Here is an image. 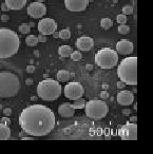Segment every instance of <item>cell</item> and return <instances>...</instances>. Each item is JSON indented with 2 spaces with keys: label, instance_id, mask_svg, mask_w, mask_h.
<instances>
[{
  "label": "cell",
  "instance_id": "cell-27",
  "mask_svg": "<svg viewBox=\"0 0 153 154\" xmlns=\"http://www.w3.org/2000/svg\"><path fill=\"white\" fill-rule=\"evenodd\" d=\"M118 33L121 35H126L128 34V33L130 32V28L128 26H126V24H120V26H118Z\"/></svg>",
  "mask_w": 153,
  "mask_h": 154
},
{
  "label": "cell",
  "instance_id": "cell-28",
  "mask_svg": "<svg viewBox=\"0 0 153 154\" xmlns=\"http://www.w3.org/2000/svg\"><path fill=\"white\" fill-rule=\"evenodd\" d=\"M121 12H123V15H131L132 13H133V7L132 5H125V7H123V10H121Z\"/></svg>",
  "mask_w": 153,
  "mask_h": 154
},
{
  "label": "cell",
  "instance_id": "cell-35",
  "mask_svg": "<svg viewBox=\"0 0 153 154\" xmlns=\"http://www.w3.org/2000/svg\"><path fill=\"white\" fill-rule=\"evenodd\" d=\"M1 10H2L3 12H8V11H10V9L8 8V5H5V3H2L1 5Z\"/></svg>",
  "mask_w": 153,
  "mask_h": 154
},
{
  "label": "cell",
  "instance_id": "cell-11",
  "mask_svg": "<svg viewBox=\"0 0 153 154\" xmlns=\"http://www.w3.org/2000/svg\"><path fill=\"white\" fill-rule=\"evenodd\" d=\"M47 14V7L42 2H34L28 5V15L34 19L42 18Z\"/></svg>",
  "mask_w": 153,
  "mask_h": 154
},
{
  "label": "cell",
  "instance_id": "cell-12",
  "mask_svg": "<svg viewBox=\"0 0 153 154\" xmlns=\"http://www.w3.org/2000/svg\"><path fill=\"white\" fill-rule=\"evenodd\" d=\"M64 5L70 12H83L87 9L89 0H64Z\"/></svg>",
  "mask_w": 153,
  "mask_h": 154
},
{
  "label": "cell",
  "instance_id": "cell-21",
  "mask_svg": "<svg viewBox=\"0 0 153 154\" xmlns=\"http://www.w3.org/2000/svg\"><path fill=\"white\" fill-rule=\"evenodd\" d=\"M38 42H39L38 37L35 36V35L29 34L28 37H26V43H27V45H29V47H35V45H37Z\"/></svg>",
  "mask_w": 153,
  "mask_h": 154
},
{
  "label": "cell",
  "instance_id": "cell-31",
  "mask_svg": "<svg viewBox=\"0 0 153 154\" xmlns=\"http://www.w3.org/2000/svg\"><path fill=\"white\" fill-rule=\"evenodd\" d=\"M34 71H35L34 66H27V72L28 73H34Z\"/></svg>",
  "mask_w": 153,
  "mask_h": 154
},
{
  "label": "cell",
  "instance_id": "cell-4",
  "mask_svg": "<svg viewBox=\"0 0 153 154\" xmlns=\"http://www.w3.org/2000/svg\"><path fill=\"white\" fill-rule=\"evenodd\" d=\"M20 80L14 73L0 72V97L10 98L13 97L20 90Z\"/></svg>",
  "mask_w": 153,
  "mask_h": 154
},
{
  "label": "cell",
  "instance_id": "cell-22",
  "mask_svg": "<svg viewBox=\"0 0 153 154\" xmlns=\"http://www.w3.org/2000/svg\"><path fill=\"white\" fill-rule=\"evenodd\" d=\"M86 100L81 97V98L79 99H76V100L73 101L72 103V107L74 108V109H83V108L86 107Z\"/></svg>",
  "mask_w": 153,
  "mask_h": 154
},
{
  "label": "cell",
  "instance_id": "cell-8",
  "mask_svg": "<svg viewBox=\"0 0 153 154\" xmlns=\"http://www.w3.org/2000/svg\"><path fill=\"white\" fill-rule=\"evenodd\" d=\"M64 96L67 98H69L70 100H76L83 97V93H85V89L81 86V84L77 82H71L69 84H67V86L64 87Z\"/></svg>",
  "mask_w": 153,
  "mask_h": 154
},
{
  "label": "cell",
  "instance_id": "cell-25",
  "mask_svg": "<svg viewBox=\"0 0 153 154\" xmlns=\"http://www.w3.org/2000/svg\"><path fill=\"white\" fill-rule=\"evenodd\" d=\"M18 30H19V32L21 33V34H30L31 32V26L30 24H27V23H22L19 26V28H18Z\"/></svg>",
  "mask_w": 153,
  "mask_h": 154
},
{
  "label": "cell",
  "instance_id": "cell-18",
  "mask_svg": "<svg viewBox=\"0 0 153 154\" xmlns=\"http://www.w3.org/2000/svg\"><path fill=\"white\" fill-rule=\"evenodd\" d=\"M11 136V129L9 126L0 122V140H7Z\"/></svg>",
  "mask_w": 153,
  "mask_h": 154
},
{
  "label": "cell",
  "instance_id": "cell-15",
  "mask_svg": "<svg viewBox=\"0 0 153 154\" xmlns=\"http://www.w3.org/2000/svg\"><path fill=\"white\" fill-rule=\"evenodd\" d=\"M76 47L78 51H90L94 47V40L89 36H81L76 40Z\"/></svg>",
  "mask_w": 153,
  "mask_h": 154
},
{
  "label": "cell",
  "instance_id": "cell-36",
  "mask_svg": "<svg viewBox=\"0 0 153 154\" xmlns=\"http://www.w3.org/2000/svg\"><path fill=\"white\" fill-rule=\"evenodd\" d=\"M117 87H118L119 89L123 88V84H120V82H118V84H117Z\"/></svg>",
  "mask_w": 153,
  "mask_h": 154
},
{
  "label": "cell",
  "instance_id": "cell-3",
  "mask_svg": "<svg viewBox=\"0 0 153 154\" xmlns=\"http://www.w3.org/2000/svg\"><path fill=\"white\" fill-rule=\"evenodd\" d=\"M117 75L120 82L129 86L137 85V58L132 57L123 58L118 64Z\"/></svg>",
  "mask_w": 153,
  "mask_h": 154
},
{
  "label": "cell",
  "instance_id": "cell-1",
  "mask_svg": "<svg viewBox=\"0 0 153 154\" xmlns=\"http://www.w3.org/2000/svg\"><path fill=\"white\" fill-rule=\"evenodd\" d=\"M55 115L49 107L31 105L20 113L19 125L23 132L32 136H45L55 127Z\"/></svg>",
  "mask_w": 153,
  "mask_h": 154
},
{
  "label": "cell",
  "instance_id": "cell-17",
  "mask_svg": "<svg viewBox=\"0 0 153 154\" xmlns=\"http://www.w3.org/2000/svg\"><path fill=\"white\" fill-rule=\"evenodd\" d=\"M5 3L10 10L17 11V10H21L26 7L27 0H5Z\"/></svg>",
  "mask_w": 153,
  "mask_h": 154
},
{
  "label": "cell",
  "instance_id": "cell-2",
  "mask_svg": "<svg viewBox=\"0 0 153 154\" xmlns=\"http://www.w3.org/2000/svg\"><path fill=\"white\" fill-rule=\"evenodd\" d=\"M20 38L14 31L7 28L0 29V58H10L18 52Z\"/></svg>",
  "mask_w": 153,
  "mask_h": 154
},
{
  "label": "cell",
  "instance_id": "cell-34",
  "mask_svg": "<svg viewBox=\"0 0 153 154\" xmlns=\"http://www.w3.org/2000/svg\"><path fill=\"white\" fill-rule=\"evenodd\" d=\"M9 19H10V16L7 15V14H3V15L1 16V20H2L3 22H7Z\"/></svg>",
  "mask_w": 153,
  "mask_h": 154
},
{
  "label": "cell",
  "instance_id": "cell-24",
  "mask_svg": "<svg viewBox=\"0 0 153 154\" xmlns=\"http://www.w3.org/2000/svg\"><path fill=\"white\" fill-rule=\"evenodd\" d=\"M58 37L61 38L62 40H68V39H70V37H71L70 30H68V29H64V30L59 31V32H58Z\"/></svg>",
  "mask_w": 153,
  "mask_h": 154
},
{
  "label": "cell",
  "instance_id": "cell-16",
  "mask_svg": "<svg viewBox=\"0 0 153 154\" xmlns=\"http://www.w3.org/2000/svg\"><path fill=\"white\" fill-rule=\"evenodd\" d=\"M58 113L61 117H72L75 114V109L72 107V103H64L58 107Z\"/></svg>",
  "mask_w": 153,
  "mask_h": 154
},
{
  "label": "cell",
  "instance_id": "cell-19",
  "mask_svg": "<svg viewBox=\"0 0 153 154\" xmlns=\"http://www.w3.org/2000/svg\"><path fill=\"white\" fill-rule=\"evenodd\" d=\"M73 53V50L70 45H61V47L58 48V54H59L60 57H70L71 54Z\"/></svg>",
  "mask_w": 153,
  "mask_h": 154
},
{
  "label": "cell",
  "instance_id": "cell-32",
  "mask_svg": "<svg viewBox=\"0 0 153 154\" xmlns=\"http://www.w3.org/2000/svg\"><path fill=\"white\" fill-rule=\"evenodd\" d=\"M9 122H10V119H9V117H3V118H1V124H3V125H9Z\"/></svg>",
  "mask_w": 153,
  "mask_h": 154
},
{
  "label": "cell",
  "instance_id": "cell-20",
  "mask_svg": "<svg viewBox=\"0 0 153 154\" xmlns=\"http://www.w3.org/2000/svg\"><path fill=\"white\" fill-rule=\"evenodd\" d=\"M70 77H71V74L69 71L67 70H60L58 71L57 75H56V78H57L58 82H67L69 79H70Z\"/></svg>",
  "mask_w": 153,
  "mask_h": 154
},
{
  "label": "cell",
  "instance_id": "cell-10",
  "mask_svg": "<svg viewBox=\"0 0 153 154\" xmlns=\"http://www.w3.org/2000/svg\"><path fill=\"white\" fill-rule=\"evenodd\" d=\"M37 28H38V31L40 32V34L47 36V35H52L56 32V30H57V23L52 18H42L38 22Z\"/></svg>",
  "mask_w": 153,
  "mask_h": 154
},
{
  "label": "cell",
  "instance_id": "cell-9",
  "mask_svg": "<svg viewBox=\"0 0 153 154\" xmlns=\"http://www.w3.org/2000/svg\"><path fill=\"white\" fill-rule=\"evenodd\" d=\"M118 135L123 140H136L137 139V125L135 122H127L123 125L118 131Z\"/></svg>",
  "mask_w": 153,
  "mask_h": 154
},
{
  "label": "cell",
  "instance_id": "cell-37",
  "mask_svg": "<svg viewBox=\"0 0 153 154\" xmlns=\"http://www.w3.org/2000/svg\"><path fill=\"white\" fill-rule=\"evenodd\" d=\"M26 84H27V85H32V80H31V79H28V80L26 82Z\"/></svg>",
  "mask_w": 153,
  "mask_h": 154
},
{
  "label": "cell",
  "instance_id": "cell-29",
  "mask_svg": "<svg viewBox=\"0 0 153 154\" xmlns=\"http://www.w3.org/2000/svg\"><path fill=\"white\" fill-rule=\"evenodd\" d=\"M116 21L119 26H120V24H126V22H127V16L123 15V14H119L116 17Z\"/></svg>",
  "mask_w": 153,
  "mask_h": 154
},
{
  "label": "cell",
  "instance_id": "cell-23",
  "mask_svg": "<svg viewBox=\"0 0 153 154\" xmlns=\"http://www.w3.org/2000/svg\"><path fill=\"white\" fill-rule=\"evenodd\" d=\"M100 26H101V28L104 29V30H109V29L113 26V22L110 18H102V19L100 20Z\"/></svg>",
  "mask_w": 153,
  "mask_h": 154
},
{
  "label": "cell",
  "instance_id": "cell-6",
  "mask_svg": "<svg viewBox=\"0 0 153 154\" xmlns=\"http://www.w3.org/2000/svg\"><path fill=\"white\" fill-rule=\"evenodd\" d=\"M118 62V53L110 48L100 49L95 54V63L101 69H112Z\"/></svg>",
  "mask_w": 153,
  "mask_h": 154
},
{
  "label": "cell",
  "instance_id": "cell-33",
  "mask_svg": "<svg viewBox=\"0 0 153 154\" xmlns=\"http://www.w3.org/2000/svg\"><path fill=\"white\" fill-rule=\"evenodd\" d=\"M3 113H5V115L7 116V117H9V116L12 114V110L11 109H5L3 110Z\"/></svg>",
  "mask_w": 153,
  "mask_h": 154
},
{
  "label": "cell",
  "instance_id": "cell-7",
  "mask_svg": "<svg viewBox=\"0 0 153 154\" xmlns=\"http://www.w3.org/2000/svg\"><path fill=\"white\" fill-rule=\"evenodd\" d=\"M108 105L104 100H99V99L89 100L85 107L86 115L92 119H101L108 114Z\"/></svg>",
  "mask_w": 153,
  "mask_h": 154
},
{
  "label": "cell",
  "instance_id": "cell-26",
  "mask_svg": "<svg viewBox=\"0 0 153 154\" xmlns=\"http://www.w3.org/2000/svg\"><path fill=\"white\" fill-rule=\"evenodd\" d=\"M71 59L74 60V61H78V60H80L81 58H83V54H81L80 51H73V53L71 54Z\"/></svg>",
  "mask_w": 153,
  "mask_h": 154
},
{
  "label": "cell",
  "instance_id": "cell-39",
  "mask_svg": "<svg viewBox=\"0 0 153 154\" xmlns=\"http://www.w3.org/2000/svg\"><path fill=\"white\" fill-rule=\"evenodd\" d=\"M35 1H36V2H45V0H35Z\"/></svg>",
  "mask_w": 153,
  "mask_h": 154
},
{
  "label": "cell",
  "instance_id": "cell-5",
  "mask_svg": "<svg viewBox=\"0 0 153 154\" xmlns=\"http://www.w3.org/2000/svg\"><path fill=\"white\" fill-rule=\"evenodd\" d=\"M62 88L59 82L52 78L41 80L37 86V95L45 101H53L59 98Z\"/></svg>",
  "mask_w": 153,
  "mask_h": 154
},
{
  "label": "cell",
  "instance_id": "cell-13",
  "mask_svg": "<svg viewBox=\"0 0 153 154\" xmlns=\"http://www.w3.org/2000/svg\"><path fill=\"white\" fill-rule=\"evenodd\" d=\"M134 45L127 39H121L116 43V52L121 55H129L133 52Z\"/></svg>",
  "mask_w": 153,
  "mask_h": 154
},
{
  "label": "cell",
  "instance_id": "cell-14",
  "mask_svg": "<svg viewBox=\"0 0 153 154\" xmlns=\"http://www.w3.org/2000/svg\"><path fill=\"white\" fill-rule=\"evenodd\" d=\"M117 103L121 106H130L134 101V95L129 90H121L116 96Z\"/></svg>",
  "mask_w": 153,
  "mask_h": 154
},
{
  "label": "cell",
  "instance_id": "cell-30",
  "mask_svg": "<svg viewBox=\"0 0 153 154\" xmlns=\"http://www.w3.org/2000/svg\"><path fill=\"white\" fill-rule=\"evenodd\" d=\"M37 37H38V41H39V42H45V41H47V37H45V35L39 34Z\"/></svg>",
  "mask_w": 153,
  "mask_h": 154
},
{
  "label": "cell",
  "instance_id": "cell-38",
  "mask_svg": "<svg viewBox=\"0 0 153 154\" xmlns=\"http://www.w3.org/2000/svg\"><path fill=\"white\" fill-rule=\"evenodd\" d=\"M22 139H23V140H26V139H30V140H32L33 138H31V137H23Z\"/></svg>",
  "mask_w": 153,
  "mask_h": 154
}]
</instances>
